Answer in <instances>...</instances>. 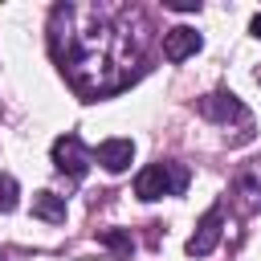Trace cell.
<instances>
[{
	"instance_id": "6da1fadb",
	"label": "cell",
	"mask_w": 261,
	"mask_h": 261,
	"mask_svg": "<svg viewBox=\"0 0 261 261\" xmlns=\"http://www.w3.org/2000/svg\"><path fill=\"white\" fill-rule=\"evenodd\" d=\"M151 16L135 4H57L49 12V53L77 98L98 102L126 90L147 69Z\"/></svg>"
},
{
	"instance_id": "7a4b0ae2",
	"label": "cell",
	"mask_w": 261,
	"mask_h": 261,
	"mask_svg": "<svg viewBox=\"0 0 261 261\" xmlns=\"http://www.w3.org/2000/svg\"><path fill=\"white\" fill-rule=\"evenodd\" d=\"M188 188V167L175 163V159H163V163H151L135 175V196L139 200H163V196H184Z\"/></svg>"
},
{
	"instance_id": "3957f363",
	"label": "cell",
	"mask_w": 261,
	"mask_h": 261,
	"mask_svg": "<svg viewBox=\"0 0 261 261\" xmlns=\"http://www.w3.org/2000/svg\"><path fill=\"white\" fill-rule=\"evenodd\" d=\"M200 114H204V118H212V122H220V126H228V122L237 118V126L253 130V114H249V106H245L237 94H228V90L204 94V98H200Z\"/></svg>"
},
{
	"instance_id": "277c9868",
	"label": "cell",
	"mask_w": 261,
	"mask_h": 261,
	"mask_svg": "<svg viewBox=\"0 0 261 261\" xmlns=\"http://www.w3.org/2000/svg\"><path fill=\"white\" fill-rule=\"evenodd\" d=\"M90 163H94V155L86 151V143H82L77 135H57V139H53V167H57L61 175L82 179V175L90 171Z\"/></svg>"
},
{
	"instance_id": "5b68a950",
	"label": "cell",
	"mask_w": 261,
	"mask_h": 261,
	"mask_svg": "<svg viewBox=\"0 0 261 261\" xmlns=\"http://www.w3.org/2000/svg\"><path fill=\"white\" fill-rule=\"evenodd\" d=\"M220 232H224V208H208L200 216L196 232L188 237V257H208L220 245Z\"/></svg>"
},
{
	"instance_id": "8992f818",
	"label": "cell",
	"mask_w": 261,
	"mask_h": 261,
	"mask_svg": "<svg viewBox=\"0 0 261 261\" xmlns=\"http://www.w3.org/2000/svg\"><path fill=\"white\" fill-rule=\"evenodd\" d=\"M232 196H237L241 212L261 208V155L249 159V163H241V171H237V179H232Z\"/></svg>"
},
{
	"instance_id": "52a82bcc",
	"label": "cell",
	"mask_w": 261,
	"mask_h": 261,
	"mask_svg": "<svg viewBox=\"0 0 261 261\" xmlns=\"http://www.w3.org/2000/svg\"><path fill=\"white\" fill-rule=\"evenodd\" d=\"M200 45H204V37H200L196 29H188V24H175V29L163 33V57H167V61H184V57H192Z\"/></svg>"
},
{
	"instance_id": "ba28073f",
	"label": "cell",
	"mask_w": 261,
	"mask_h": 261,
	"mask_svg": "<svg viewBox=\"0 0 261 261\" xmlns=\"http://www.w3.org/2000/svg\"><path fill=\"white\" fill-rule=\"evenodd\" d=\"M98 163L106 167V171H126L130 163H135V143L130 139H106V143H98Z\"/></svg>"
},
{
	"instance_id": "9c48e42d",
	"label": "cell",
	"mask_w": 261,
	"mask_h": 261,
	"mask_svg": "<svg viewBox=\"0 0 261 261\" xmlns=\"http://www.w3.org/2000/svg\"><path fill=\"white\" fill-rule=\"evenodd\" d=\"M33 216L49 220V224H65V196L57 192H37L33 196Z\"/></svg>"
},
{
	"instance_id": "30bf717a",
	"label": "cell",
	"mask_w": 261,
	"mask_h": 261,
	"mask_svg": "<svg viewBox=\"0 0 261 261\" xmlns=\"http://www.w3.org/2000/svg\"><path fill=\"white\" fill-rule=\"evenodd\" d=\"M20 204V188H16V179L12 175H0V212H12Z\"/></svg>"
},
{
	"instance_id": "8fae6325",
	"label": "cell",
	"mask_w": 261,
	"mask_h": 261,
	"mask_svg": "<svg viewBox=\"0 0 261 261\" xmlns=\"http://www.w3.org/2000/svg\"><path fill=\"white\" fill-rule=\"evenodd\" d=\"M102 241H106L114 253H130V237H126L122 228H106V232H102Z\"/></svg>"
},
{
	"instance_id": "7c38bea8",
	"label": "cell",
	"mask_w": 261,
	"mask_h": 261,
	"mask_svg": "<svg viewBox=\"0 0 261 261\" xmlns=\"http://www.w3.org/2000/svg\"><path fill=\"white\" fill-rule=\"evenodd\" d=\"M167 8H175V12H196L200 0H167Z\"/></svg>"
},
{
	"instance_id": "4fadbf2b",
	"label": "cell",
	"mask_w": 261,
	"mask_h": 261,
	"mask_svg": "<svg viewBox=\"0 0 261 261\" xmlns=\"http://www.w3.org/2000/svg\"><path fill=\"white\" fill-rule=\"evenodd\" d=\"M249 33H253V37H257V41H261V12H257V16H253V24H249Z\"/></svg>"
},
{
	"instance_id": "5bb4252c",
	"label": "cell",
	"mask_w": 261,
	"mask_h": 261,
	"mask_svg": "<svg viewBox=\"0 0 261 261\" xmlns=\"http://www.w3.org/2000/svg\"><path fill=\"white\" fill-rule=\"evenodd\" d=\"M257 82H261V69H257Z\"/></svg>"
}]
</instances>
